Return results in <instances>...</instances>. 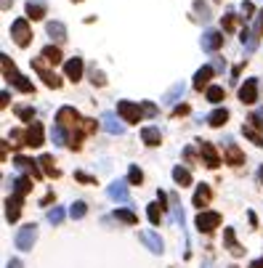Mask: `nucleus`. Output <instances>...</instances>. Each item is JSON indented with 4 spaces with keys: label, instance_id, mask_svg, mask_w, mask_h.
I'll return each mask as SVG.
<instances>
[{
    "label": "nucleus",
    "instance_id": "nucleus-1",
    "mask_svg": "<svg viewBox=\"0 0 263 268\" xmlns=\"http://www.w3.org/2000/svg\"><path fill=\"white\" fill-rule=\"evenodd\" d=\"M3 74H6V80H8L13 88H19L22 93H35L32 83H29L24 74H19V72H16V67H13V61H11L8 56H3Z\"/></svg>",
    "mask_w": 263,
    "mask_h": 268
},
{
    "label": "nucleus",
    "instance_id": "nucleus-2",
    "mask_svg": "<svg viewBox=\"0 0 263 268\" xmlns=\"http://www.w3.org/2000/svg\"><path fill=\"white\" fill-rule=\"evenodd\" d=\"M11 37L16 40L19 48H24V45H29V40H32V29H29V22L27 19H16L11 24Z\"/></svg>",
    "mask_w": 263,
    "mask_h": 268
},
{
    "label": "nucleus",
    "instance_id": "nucleus-3",
    "mask_svg": "<svg viewBox=\"0 0 263 268\" xmlns=\"http://www.w3.org/2000/svg\"><path fill=\"white\" fill-rule=\"evenodd\" d=\"M35 242H37V226H35V223L22 226V228H19V234H16V247H19V250H24V252H29Z\"/></svg>",
    "mask_w": 263,
    "mask_h": 268
},
{
    "label": "nucleus",
    "instance_id": "nucleus-4",
    "mask_svg": "<svg viewBox=\"0 0 263 268\" xmlns=\"http://www.w3.org/2000/svg\"><path fill=\"white\" fill-rule=\"evenodd\" d=\"M197 228H199V234H210V231H215L221 226V215L218 213H213V210H205V213H199L197 215Z\"/></svg>",
    "mask_w": 263,
    "mask_h": 268
},
{
    "label": "nucleus",
    "instance_id": "nucleus-5",
    "mask_svg": "<svg viewBox=\"0 0 263 268\" xmlns=\"http://www.w3.org/2000/svg\"><path fill=\"white\" fill-rule=\"evenodd\" d=\"M117 114L122 117V122H141V109L133 101H117Z\"/></svg>",
    "mask_w": 263,
    "mask_h": 268
},
{
    "label": "nucleus",
    "instance_id": "nucleus-6",
    "mask_svg": "<svg viewBox=\"0 0 263 268\" xmlns=\"http://www.w3.org/2000/svg\"><path fill=\"white\" fill-rule=\"evenodd\" d=\"M109 199L120 202V204H130V192H128V181H112L109 188H106Z\"/></svg>",
    "mask_w": 263,
    "mask_h": 268
},
{
    "label": "nucleus",
    "instance_id": "nucleus-7",
    "mask_svg": "<svg viewBox=\"0 0 263 268\" xmlns=\"http://www.w3.org/2000/svg\"><path fill=\"white\" fill-rule=\"evenodd\" d=\"M32 69L40 74V80L48 85V88H61V80H59V74H53L51 69H45V64L40 59H32Z\"/></svg>",
    "mask_w": 263,
    "mask_h": 268
},
{
    "label": "nucleus",
    "instance_id": "nucleus-8",
    "mask_svg": "<svg viewBox=\"0 0 263 268\" xmlns=\"http://www.w3.org/2000/svg\"><path fill=\"white\" fill-rule=\"evenodd\" d=\"M77 122H83L80 120V114H77V109H72V106H61L59 109V114H56V125H61V128H72V125H77Z\"/></svg>",
    "mask_w": 263,
    "mask_h": 268
},
{
    "label": "nucleus",
    "instance_id": "nucleus-9",
    "mask_svg": "<svg viewBox=\"0 0 263 268\" xmlns=\"http://www.w3.org/2000/svg\"><path fill=\"white\" fill-rule=\"evenodd\" d=\"M199 154H202V160H205V165L210 170H215L221 165V157H218V151H215V146L210 144V141H199Z\"/></svg>",
    "mask_w": 263,
    "mask_h": 268
},
{
    "label": "nucleus",
    "instance_id": "nucleus-10",
    "mask_svg": "<svg viewBox=\"0 0 263 268\" xmlns=\"http://www.w3.org/2000/svg\"><path fill=\"white\" fill-rule=\"evenodd\" d=\"M221 45H223V32H218V29H208V32L202 35V51L215 53Z\"/></svg>",
    "mask_w": 263,
    "mask_h": 268
},
{
    "label": "nucleus",
    "instance_id": "nucleus-11",
    "mask_svg": "<svg viewBox=\"0 0 263 268\" xmlns=\"http://www.w3.org/2000/svg\"><path fill=\"white\" fill-rule=\"evenodd\" d=\"M138 236H141V242L154 252V255H162V252H165V242H162L160 234H154V231H141Z\"/></svg>",
    "mask_w": 263,
    "mask_h": 268
},
{
    "label": "nucleus",
    "instance_id": "nucleus-12",
    "mask_svg": "<svg viewBox=\"0 0 263 268\" xmlns=\"http://www.w3.org/2000/svg\"><path fill=\"white\" fill-rule=\"evenodd\" d=\"M24 133H27V141H24L27 146L37 149V146H43V144H45V136H43V125H40V122H32Z\"/></svg>",
    "mask_w": 263,
    "mask_h": 268
},
{
    "label": "nucleus",
    "instance_id": "nucleus-13",
    "mask_svg": "<svg viewBox=\"0 0 263 268\" xmlns=\"http://www.w3.org/2000/svg\"><path fill=\"white\" fill-rule=\"evenodd\" d=\"M239 101L242 104H255L258 101V80H245V85L239 88Z\"/></svg>",
    "mask_w": 263,
    "mask_h": 268
},
{
    "label": "nucleus",
    "instance_id": "nucleus-14",
    "mask_svg": "<svg viewBox=\"0 0 263 268\" xmlns=\"http://www.w3.org/2000/svg\"><path fill=\"white\" fill-rule=\"evenodd\" d=\"M210 199H213V192H210V186L208 183H199L197 186V192H194V207H199V213H205V207L210 204Z\"/></svg>",
    "mask_w": 263,
    "mask_h": 268
},
{
    "label": "nucleus",
    "instance_id": "nucleus-15",
    "mask_svg": "<svg viewBox=\"0 0 263 268\" xmlns=\"http://www.w3.org/2000/svg\"><path fill=\"white\" fill-rule=\"evenodd\" d=\"M22 199L24 197H19V194H13V197L6 199V218L11 220V223H16L19 215H22Z\"/></svg>",
    "mask_w": 263,
    "mask_h": 268
},
{
    "label": "nucleus",
    "instance_id": "nucleus-16",
    "mask_svg": "<svg viewBox=\"0 0 263 268\" xmlns=\"http://www.w3.org/2000/svg\"><path fill=\"white\" fill-rule=\"evenodd\" d=\"M226 162H229V165H234V167L245 165V154H242V149H239L231 138L226 141Z\"/></svg>",
    "mask_w": 263,
    "mask_h": 268
},
{
    "label": "nucleus",
    "instance_id": "nucleus-17",
    "mask_svg": "<svg viewBox=\"0 0 263 268\" xmlns=\"http://www.w3.org/2000/svg\"><path fill=\"white\" fill-rule=\"evenodd\" d=\"M101 125H104V130H106V133H112V136H122V130H125V125H122L112 112L101 114Z\"/></svg>",
    "mask_w": 263,
    "mask_h": 268
},
{
    "label": "nucleus",
    "instance_id": "nucleus-18",
    "mask_svg": "<svg viewBox=\"0 0 263 268\" xmlns=\"http://www.w3.org/2000/svg\"><path fill=\"white\" fill-rule=\"evenodd\" d=\"M223 244L229 247V252L234 258H239V255H245V247L237 242V236H234V228H223Z\"/></svg>",
    "mask_w": 263,
    "mask_h": 268
},
{
    "label": "nucleus",
    "instance_id": "nucleus-19",
    "mask_svg": "<svg viewBox=\"0 0 263 268\" xmlns=\"http://www.w3.org/2000/svg\"><path fill=\"white\" fill-rule=\"evenodd\" d=\"M64 74L69 77V80H74V83L80 80V77H83V59H77V56L69 59L67 64H64Z\"/></svg>",
    "mask_w": 263,
    "mask_h": 268
},
{
    "label": "nucleus",
    "instance_id": "nucleus-20",
    "mask_svg": "<svg viewBox=\"0 0 263 268\" xmlns=\"http://www.w3.org/2000/svg\"><path fill=\"white\" fill-rule=\"evenodd\" d=\"M141 141H144L146 146H160V141H162L160 128H144L141 130Z\"/></svg>",
    "mask_w": 263,
    "mask_h": 268
},
{
    "label": "nucleus",
    "instance_id": "nucleus-21",
    "mask_svg": "<svg viewBox=\"0 0 263 268\" xmlns=\"http://www.w3.org/2000/svg\"><path fill=\"white\" fill-rule=\"evenodd\" d=\"M45 32H48L53 40H67V27L61 22H48L45 24Z\"/></svg>",
    "mask_w": 263,
    "mask_h": 268
},
{
    "label": "nucleus",
    "instance_id": "nucleus-22",
    "mask_svg": "<svg viewBox=\"0 0 263 268\" xmlns=\"http://www.w3.org/2000/svg\"><path fill=\"white\" fill-rule=\"evenodd\" d=\"M213 72H215V67H202V69H199V72L194 74V88L202 90V88L208 85V80L213 77Z\"/></svg>",
    "mask_w": 263,
    "mask_h": 268
},
{
    "label": "nucleus",
    "instance_id": "nucleus-23",
    "mask_svg": "<svg viewBox=\"0 0 263 268\" xmlns=\"http://www.w3.org/2000/svg\"><path fill=\"white\" fill-rule=\"evenodd\" d=\"M37 165H43V173H45V176L59 178V167H56V162H53V157H51V154H43L40 160H37Z\"/></svg>",
    "mask_w": 263,
    "mask_h": 268
},
{
    "label": "nucleus",
    "instance_id": "nucleus-24",
    "mask_svg": "<svg viewBox=\"0 0 263 268\" xmlns=\"http://www.w3.org/2000/svg\"><path fill=\"white\" fill-rule=\"evenodd\" d=\"M242 136H245V138H250L255 146H263V136L258 133V128H255V125L245 122V125H242Z\"/></svg>",
    "mask_w": 263,
    "mask_h": 268
},
{
    "label": "nucleus",
    "instance_id": "nucleus-25",
    "mask_svg": "<svg viewBox=\"0 0 263 268\" xmlns=\"http://www.w3.org/2000/svg\"><path fill=\"white\" fill-rule=\"evenodd\" d=\"M239 37H242V45H245V51H247V53H253V51L258 48V37H255V35H253L247 27H245L242 32H239Z\"/></svg>",
    "mask_w": 263,
    "mask_h": 268
},
{
    "label": "nucleus",
    "instance_id": "nucleus-26",
    "mask_svg": "<svg viewBox=\"0 0 263 268\" xmlns=\"http://www.w3.org/2000/svg\"><path fill=\"white\" fill-rule=\"evenodd\" d=\"M226 120H229L226 109H215L213 114H208V125H210V128H221V125H226Z\"/></svg>",
    "mask_w": 263,
    "mask_h": 268
},
{
    "label": "nucleus",
    "instance_id": "nucleus-27",
    "mask_svg": "<svg viewBox=\"0 0 263 268\" xmlns=\"http://www.w3.org/2000/svg\"><path fill=\"white\" fill-rule=\"evenodd\" d=\"M173 181H176L178 186H189V183H192V173L183 167V165H178V167H173Z\"/></svg>",
    "mask_w": 263,
    "mask_h": 268
},
{
    "label": "nucleus",
    "instance_id": "nucleus-28",
    "mask_svg": "<svg viewBox=\"0 0 263 268\" xmlns=\"http://www.w3.org/2000/svg\"><path fill=\"white\" fill-rule=\"evenodd\" d=\"M32 192V181L29 178H24V176H19L16 181H13V194H19V197H24V194H29Z\"/></svg>",
    "mask_w": 263,
    "mask_h": 268
},
{
    "label": "nucleus",
    "instance_id": "nucleus-29",
    "mask_svg": "<svg viewBox=\"0 0 263 268\" xmlns=\"http://www.w3.org/2000/svg\"><path fill=\"white\" fill-rule=\"evenodd\" d=\"M51 138H53V144L56 146H69V136H67V130L61 128V125H53V130H51Z\"/></svg>",
    "mask_w": 263,
    "mask_h": 268
},
{
    "label": "nucleus",
    "instance_id": "nucleus-30",
    "mask_svg": "<svg viewBox=\"0 0 263 268\" xmlns=\"http://www.w3.org/2000/svg\"><path fill=\"white\" fill-rule=\"evenodd\" d=\"M85 213H88V204H85L83 199H77V202H72V204H69V215H72V220L85 218Z\"/></svg>",
    "mask_w": 263,
    "mask_h": 268
},
{
    "label": "nucleus",
    "instance_id": "nucleus-31",
    "mask_svg": "<svg viewBox=\"0 0 263 268\" xmlns=\"http://www.w3.org/2000/svg\"><path fill=\"white\" fill-rule=\"evenodd\" d=\"M181 96H183V83H176V85L162 96V104H176V99H181Z\"/></svg>",
    "mask_w": 263,
    "mask_h": 268
},
{
    "label": "nucleus",
    "instance_id": "nucleus-32",
    "mask_svg": "<svg viewBox=\"0 0 263 268\" xmlns=\"http://www.w3.org/2000/svg\"><path fill=\"white\" fill-rule=\"evenodd\" d=\"M43 59L48 61V64H59V61H61V51L56 48V45H45V48H43Z\"/></svg>",
    "mask_w": 263,
    "mask_h": 268
},
{
    "label": "nucleus",
    "instance_id": "nucleus-33",
    "mask_svg": "<svg viewBox=\"0 0 263 268\" xmlns=\"http://www.w3.org/2000/svg\"><path fill=\"white\" fill-rule=\"evenodd\" d=\"M115 218L122 220V223H128V226H136L138 223V215L133 210H115Z\"/></svg>",
    "mask_w": 263,
    "mask_h": 268
},
{
    "label": "nucleus",
    "instance_id": "nucleus-34",
    "mask_svg": "<svg viewBox=\"0 0 263 268\" xmlns=\"http://www.w3.org/2000/svg\"><path fill=\"white\" fill-rule=\"evenodd\" d=\"M27 16L29 19H43L45 16V6L43 3H32V0H29V3H27Z\"/></svg>",
    "mask_w": 263,
    "mask_h": 268
},
{
    "label": "nucleus",
    "instance_id": "nucleus-35",
    "mask_svg": "<svg viewBox=\"0 0 263 268\" xmlns=\"http://www.w3.org/2000/svg\"><path fill=\"white\" fill-rule=\"evenodd\" d=\"M162 213H165V210L160 207V202H152V204H149V210H146V215H149V220H152L154 226H157L160 220H162Z\"/></svg>",
    "mask_w": 263,
    "mask_h": 268
},
{
    "label": "nucleus",
    "instance_id": "nucleus-36",
    "mask_svg": "<svg viewBox=\"0 0 263 268\" xmlns=\"http://www.w3.org/2000/svg\"><path fill=\"white\" fill-rule=\"evenodd\" d=\"M223 96H226V93H223L221 85H210V88H208V101H210V104H221Z\"/></svg>",
    "mask_w": 263,
    "mask_h": 268
},
{
    "label": "nucleus",
    "instance_id": "nucleus-37",
    "mask_svg": "<svg viewBox=\"0 0 263 268\" xmlns=\"http://www.w3.org/2000/svg\"><path fill=\"white\" fill-rule=\"evenodd\" d=\"M239 27V16H237V13H226V16H223V32H234V29Z\"/></svg>",
    "mask_w": 263,
    "mask_h": 268
},
{
    "label": "nucleus",
    "instance_id": "nucleus-38",
    "mask_svg": "<svg viewBox=\"0 0 263 268\" xmlns=\"http://www.w3.org/2000/svg\"><path fill=\"white\" fill-rule=\"evenodd\" d=\"M16 117L32 125V120H35V109H32V106H16Z\"/></svg>",
    "mask_w": 263,
    "mask_h": 268
},
{
    "label": "nucleus",
    "instance_id": "nucleus-39",
    "mask_svg": "<svg viewBox=\"0 0 263 268\" xmlns=\"http://www.w3.org/2000/svg\"><path fill=\"white\" fill-rule=\"evenodd\" d=\"M144 181V173L138 170V165H130V170H128V183H133V186H138Z\"/></svg>",
    "mask_w": 263,
    "mask_h": 268
},
{
    "label": "nucleus",
    "instance_id": "nucleus-40",
    "mask_svg": "<svg viewBox=\"0 0 263 268\" xmlns=\"http://www.w3.org/2000/svg\"><path fill=\"white\" fill-rule=\"evenodd\" d=\"M194 11L199 13V19H202V22H208V19H210V8L202 3V0H197V3H194Z\"/></svg>",
    "mask_w": 263,
    "mask_h": 268
},
{
    "label": "nucleus",
    "instance_id": "nucleus-41",
    "mask_svg": "<svg viewBox=\"0 0 263 268\" xmlns=\"http://www.w3.org/2000/svg\"><path fill=\"white\" fill-rule=\"evenodd\" d=\"M48 220H51L53 226H59L61 220H64V210H61V207H53V210H48Z\"/></svg>",
    "mask_w": 263,
    "mask_h": 268
},
{
    "label": "nucleus",
    "instance_id": "nucleus-42",
    "mask_svg": "<svg viewBox=\"0 0 263 268\" xmlns=\"http://www.w3.org/2000/svg\"><path fill=\"white\" fill-rule=\"evenodd\" d=\"M250 125H255V128H263V106L260 109H255V112L250 114V120H247Z\"/></svg>",
    "mask_w": 263,
    "mask_h": 268
},
{
    "label": "nucleus",
    "instance_id": "nucleus-43",
    "mask_svg": "<svg viewBox=\"0 0 263 268\" xmlns=\"http://www.w3.org/2000/svg\"><path fill=\"white\" fill-rule=\"evenodd\" d=\"M90 83H93V85H106V80H104V74L93 67V69H90Z\"/></svg>",
    "mask_w": 263,
    "mask_h": 268
},
{
    "label": "nucleus",
    "instance_id": "nucleus-44",
    "mask_svg": "<svg viewBox=\"0 0 263 268\" xmlns=\"http://www.w3.org/2000/svg\"><path fill=\"white\" fill-rule=\"evenodd\" d=\"M141 112H144L146 117H157V106H154L152 101H144V106H141Z\"/></svg>",
    "mask_w": 263,
    "mask_h": 268
},
{
    "label": "nucleus",
    "instance_id": "nucleus-45",
    "mask_svg": "<svg viewBox=\"0 0 263 268\" xmlns=\"http://www.w3.org/2000/svg\"><path fill=\"white\" fill-rule=\"evenodd\" d=\"M260 32H263V11L258 13V19H255V27H253V35H255V37H260Z\"/></svg>",
    "mask_w": 263,
    "mask_h": 268
},
{
    "label": "nucleus",
    "instance_id": "nucleus-46",
    "mask_svg": "<svg viewBox=\"0 0 263 268\" xmlns=\"http://www.w3.org/2000/svg\"><path fill=\"white\" fill-rule=\"evenodd\" d=\"M74 178H77V181H83V183H96V178L85 176V173H74Z\"/></svg>",
    "mask_w": 263,
    "mask_h": 268
},
{
    "label": "nucleus",
    "instance_id": "nucleus-47",
    "mask_svg": "<svg viewBox=\"0 0 263 268\" xmlns=\"http://www.w3.org/2000/svg\"><path fill=\"white\" fill-rule=\"evenodd\" d=\"M157 202H160L162 210H167V207H165V202H167V194H165V192H157Z\"/></svg>",
    "mask_w": 263,
    "mask_h": 268
},
{
    "label": "nucleus",
    "instance_id": "nucleus-48",
    "mask_svg": "<svg viewBox=\"0 0 263 268\" xmlns=\"http://www.w3.org/2000/svg\"><path fill=\"white\" fill-rule=\"evenodd\" d=\"M186 112H189V106H186V104H181V106L173 109V114H176V117H178V114H186Z\"/></svg>",
    "mask_w": 263,
    "mask_h": 268
},
{
    "label": "nucleus",
    "instance_id": "nucleus-49",
    "mask_svg": "<svg viewBox=\"0 0 263 268\" xmlns=\"http://www.w3.org/2000/svg\"><path fill=\"white\" fill-rule=\"evenodd\" d=\"M253 11H255L253 3H242V13H253Z\"/></svg>",
    "mask_w": 263,
    "mask_h": 268
},
{
    "label": "nucleus",
    "instance_id": "nucleus-50",
    "mask_svg": "<svg viewBox=\"0 0 263 268\" xmlns=\"http://www.w3.org/2000/svg\"><path fill=\"white\" fill-rule=\"evenodd\" d=\"M6 268H22V260H19V258H13V260H8Z\"/></svg>",
    "mask_w": 263,
    "mask_h": 268
},
{
    "label": "nucleus",
    "instance_id": "nucleus-51",
    "mask_svg": "<svg viewBox=\"0 0 263 268\" xmlns=\"http://www.w3.org/2000/svg\"><path fill=\"white\" fill-rule=\"evenodd\" d=\"M250 268H263V260H253V263H250Z\"/></svg>",
    "mask_w": 263,
    "mask_h": 268
},
{
    "label": "nucleus",
    "instance_id": "nucleus-52",
    "mask_svg": "<svg viewBox=\"0 0 263 268\" xmlns=\"http://www.w3.org/2000/svg\"><path fill=\"white\" fill-rule=\"evenodd\" d=\"M8 6H11V0H3V11H6Z\"/></svg>",
    "mask_w": 263,
    "mask_h": 268
},
{
    "label": "nucleus",
    "instance_id": "nucleus-53",
    "mask_svg": "<svg viewBox=\"0 0 263 268\" xmlns=\"http://www.w3.org/2000/svg\"><path fill=\"white\" fill-rule=\"evenodd\" d=\"M260 181H263V167H260Z\"/></svg>",
    "mask_w": 263,
    "mask_h": 268
},
{
    "label": "nucleus",
    "instance_id": "nucleus-54",
    "mask_svg": "<svg viewBox=\"0 0 263 268\" xmlns=\"http://www.w3.org/2000/svg\"><path fill=\"white\" fill-rule=\"evenodd\" d=\"M231 268H237V265H231Z\"/></svg>",
    "mask_w": 263,
    "mask_h": 268
},
{
    "label": "nucleus",
    "instance_id": "nucleus-55",
    "mask_svg": "<svg viewBox=\"0 0 263 268\" xmlns=\"http://www.w3.org/2000/svg\"><path fill=\"white\" fill-rule=\"evenodd\" d=\"M77 3H80V0H77Z\"/></svg>",
    "mask_w": 263,
    "mask_h": 268
}]
</instances>
